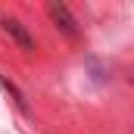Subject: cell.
I'll list each match as a JSON object with an SVG mask.
<instances>
[{
  "mask_svg": "<svg viewBox=\"0 0 134 134\" xmlns=\"http://www.w3.org/2000/svg\"><path fill=\"white\" fill-rule=\"evenodd\" d=\"M0 28H3V34H6L9 41H16V44H19V50H25V53H31V50H34V37L25 31V25H22L19 19L3 16V19H0Z\"/></svg>",
  "mask_w": 134,
  "mask_h": 134,
  "instance_id": "cell-1",
  "label": "cell"
},
{
  "mask_svg": "<svg viewBox=\"0 0 134 134\" xmlns=\"http://www.w3.org/2000/svg\"><path fill=\"white\" fill-rule=\"evenodd\" d=\"M47 13H50L53 25H56L59 31L66 34V37H72V41H75V37L81 34V31H78V22H75V16L69 13V6H66V3H50V6H47Z\"/></svg>",
  "mask_w": 134,
  "mask_h": 134,
  "instance_id": "cell-2",
  "label": "cell"
},
{
  "mask_svg": "<svg viewBox=\"0 0 134 134\" xmlns=\"http://www.w3.org/2000/svg\"><path fill=\"white\" fill-rule=\"evenodd\" d=\"M0 87H3V91H6V94L13 97V103L19 106V112H25V115L31 112V109H28V100H25V94H22V91H19V87H16V84H13V81H9V78L3 75V72H0Z\"/></svg>",
  "mask_w": 134,
  "mask_h": 134,
  "instance_id": "cell-3",
  "label": "cell"
}]
</instances>
